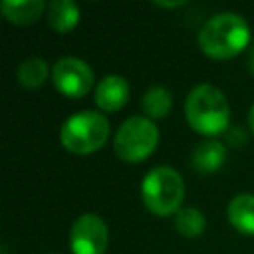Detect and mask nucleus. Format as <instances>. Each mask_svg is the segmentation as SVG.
Returning <instances> with one entry per match:
<instances>
[{
  "mask_svg": "<svg viewBox=\"0 0 254 254\" xmlns=\"http://www.w3.org/2000/svg\"><path fill=\"white\" fill-rule=\"evenodd\" d=\"M248 67H250V71L254 73V44L250 46V52H248Z\"/></svg>",
  "mask_w": 254,
  "mask_h": 254,
  "instance_id": "nucleus-16",
  "label": "nucleus"
},
{
  "mask_svg": "<svg viewBox=\"0 0 254 254\" xmlns=\"http://www.w3.org/2000/svg\"><path fill=\"white\" fill-rule=\"evenodd\" d=\"M175 228L185 236V238H196L204 230V216L198 208L194 206H185L177 212L175 216Z\"/></svg>",
  "mask_w": 254,
  "mask_h": 254,
  "instance_id": "nucleus-15",
  "label": "nucleus"
},
{
  "mask_svg": "<svg viewBox=\"0 0 254 254\" xmlns=\"http://www.w3.org/2000/svg\"><path fill=\"white\" fill-rule=\"evenodd\" d=\"M109 137V123L101 113L81 111L71 115L60 131L62 145L77 155H87L103 147Z\"/></svg>",
  "mask_w": 254,
  "mask_h": 254,
  "instance_id": "nucleus-4",
  "label": "nucleus"
},
{
  "mask_svg": "<svg viewBox=\"0 0 254 254\" xmlns=\"http://www.w3.org/2000/svg\"><path fill=\"white\" fill-rule=\"evenodd\" d=\"M248 125H250V129H252V133H254V105L250 107V115H248Z\"/></svg>",
  "mask_w": 254,
  "mask_h": 254,
  "instance_id": "nucleus-17",
  "label": "nucleus"
},
{
  "mask_svg": "<svg viewBox=\"0 0 254 254\" xmlns=\"http://www.w3.org/2000/svg\"><path fill=\"white\" fill-rule=\"evenodd\" d=\"M109 242V232L101 216L83 214L79 216L69 234V244L73 254H103Z\"/></svg>",
  "mask_w": 254,
  "mask_h": 254,
  "instance_id": "nucleus-7",
  "label": "nucleus"
},
{
  "mask_svg": "<svg viewBox=\"0 0 254 254\" xmlns=\"http://www.w3.org/2000/svg\"><path fill=\"white\" fill-rule=\"evenodd\" d=\"M159 143V129L147 117H129L115 133V153L121 161L139 163L147 159Z\"/></svg>",
  "mask_w": 254,
  "mask_h": 254,
  "instance_id": "nucleus-5",
  "label": "nucleus"
},
{
  "mask_svg": "<svg viewBox=\"0 0 254 254\" xmlns=\"http://www.w3.org/2000/svg\"><path fill=\"white\" fill-rule=\"evenodd\" d=\"M185 115L189 125L200 135H218L226 131L230 109L224 93L212 85L194 87L185 101Z\"/></svg>",
  "mask_w": 254,
  "mask_h": 254,
  "instance_id": "nucleus-2",
  "label": "nucleus"
},
{
  "mask_svg": "<svg viewBox=\"0 0 254 254\" xmlns=\"http://www.w3.org/2000/svg\"><path fill=\"white\" fill-rule=\"evenodd\" d=\"M52 81L62 95L77 99V97H83L93 87V73L83 60L60 58L54 64Z\"/></svg>",
  "mask_w": 254,
  "mask_h": 254,
  "instance_id": "nucleus-6",
  "label": "nucleus"
},
{
  "mask_svg": "<svg viewBox=\"0 0 254 254\" xmlns=\"http://www.w3.org/2000/svg\"><path fill=\"white\" fill-rule=\"evenodd\" d=\"M228 220L242 234H254V194H238L228 204Z\"/></svg>",
  "mask_w": 254,
  "mask_h": 254,
  "instance_id": "nucleus-11",
  "label": "nucleus"
},
{
  "mask_svg": "<svg viewBox=\"0 0 254 254\" xmlns=\"http://www.w3.org/2000/svg\"><path fill=\"white\" fill-rule=\"evenodd\" d=\"M155 4H157V6H167V8H173V6H179V4H183V2H161V0H159V2H155Z\"/></svg>",
  "mask_w": 254,
  "mask_h": 254,
  "instance_id": "nucleus-18",
  "label": "nucleus"
},
{
  "mask_svg": "<svg viewBox=\"0 0 254 254\" xmlns=\"http://www.w3.org/2000/svg\"><path fill=\"white\" fill-rule=\"evenodd\" d=\"M79 22V8L71 0H54L48 6V24L60 32L65 34L73 30Z\"/></svg>",
  "mask_w": 254,
  "mask_h": 254,
  "instance_id": "nucleus-12",
  "label": "nucleus"
},
{
  "mask_svg": "<svg viewBox=\"0 0 254 254\" xmlns=\"http://www.w3.org/2000/svg\"><path fill=\"white\" fill-rule=\"evenodd\" d=\"M171 103H173L171 93L161 85H155V87L147 89V93L141 99L143 111L147 113V117H153V119L165 117L171 111Z\"/></svg>",
  "mask_w": 254,
  "mask_h": 254,
  "instance_id": "nucleus-14",
  "label": "nucleus"
},
{
  "mask_svg": "<svg viewBox=\"0 0 254 254\" xmlns=\"http://www.w3.org/2000/svg\"><path fill=\"white\" fill-rule=\"evenodd\" d=\"M129 99V83L121 75H105L95 87V103L103 111H117Z\"/></svg>",
  "mask_w": 254,
  "mask_h": 254,
  "instance_id": "nucleus-8",
  "label": "nucleus"
},
{
  "mask_svg": "<svg viewBox=\"0 0 254 254\" xmlns=\"http://www.w3.org/2000/svg\"><path fill=\"white\" fill-rule=\"evenodd\" d=\"M16 77H18V81L24 87L36 89V87H40L46 81V77H48V65L40 58H28V60H24L18 65Z\"/></svg>",
  "mask_w": 254,
  "mask_h": 254,
  "instance_id": "nucleus-13",
  "label": "nucleus"
},
{
  "mask_svg": "<svg viewBox=\"0 0 254 254\" xmlns=\"http://www.w3.org/2000/svg\"><path fill=\"white\" fill-rule=\"evenodd\" d=\"M141 196L145 206L159 216H167L181 210L185 196V183L181 175L171 167L151 169L141 183Z\"/></svg>",
  "mask_w": 254,
  "mask_h": 254,
  "instance_id": "nucleus-3",
  "label": "nucleus"
},
{
  "mask_svg": "<svg viewBox=\"0 0 254 254\" xmlns=\"http://www.w3.org/2000/svg\"><path fill=\"white\" fill-rule=\"evenodd\" d=\"M0 10L12 24H32L42 16L46 4L42 0H4Z\"/></svg>",
  "mask_w": 254,
  "mask_h": 254,
  "instance_id": "nucleus-10",
  "label": "nucleus"
},
{
  "mask_svg": "<svg viewBox=\"0 0 254 254\" xmlns=\"http://www.w3.org/2000/svg\"><path fill=\"white\" fill-rule=\"evenodd\" d=\"M250 42V28L246 20L234 12L214 14L198 34L200 50L216 60H226L240 54Z\"/></svg>",
  "mask_w": 254,
  "mask_h": 254,
  "instance_id": "nucleus-1",
  "label": "nucleus"
},
{
  "mask_svg": "<svg viewBox=\"0 0 254 254\" xmlns=\"http://www.w3.org/2000/svg\"><path fill=\"white\" fill-rule=\"evenodd\" d=\"M224 157H226L224 145L220 141L210 139V141H202V143H198L194 147L192 157H190V163L200 173H214L224 163Z\"/></svg>",
  "mask_w": 254,
  "mask_h": 254,
  "instance_id": "nucleus-9",
  "label": "nucleus"
}]
</instances>
